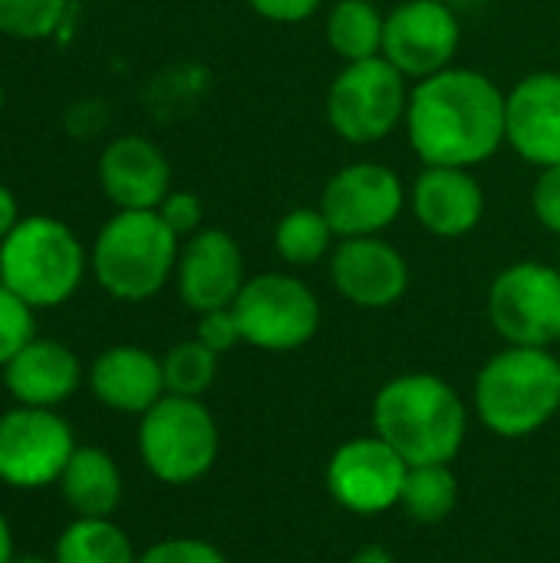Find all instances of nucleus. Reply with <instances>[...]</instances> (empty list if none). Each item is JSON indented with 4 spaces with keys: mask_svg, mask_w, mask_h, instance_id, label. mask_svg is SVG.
Segmentation results:
<instances>
[{
    "mask_svg": "<svg viewBox=\"0 0 560 563\" xmlns=\"http://www.w3.org/2000/svg\"><path fill=\"white\" fill-rule=\"evenodd\" d=\"M135 445L155 482L185 488L215 468L221 432L215 412L201 399L165 393L145 416H139Z\"/></svg>",
    "mask_w": 560,
    "mask_h": 563,
    "instance_id": "nucleus-6",
    "label": "nucleus"
},
{
    "mask_svg": "<svg viewBox=\"0 0 560 563\" xmlns=\"http://www.w3.org/2000/svg\"><path fill=\"white\" fill-rule=\"evenodd\" d=\"M248 7L271 23H304L323 7V0H248Z\"/></svg>",
    "mask_w": 560,
    "mask_h": 563,
    "instance_id": "nucleus-33",
    "label": "nucleus"
},
{
    "mask_svg": "<svg viewBox=\"0 0 560 563\" xmlns=\"http://www.w3.org/2000/svg\"><path fill=\"white\" fill-rule=\"evenodd\" d=\"M472 409L498 439L541 432L560 412V360L551 350L502 346L475 373Z\"/></svg>",
    "mask_w": 560,
    "mask_h": 563,
    "instance_id": "nucleus-3",
    "label": "nucleus"
},
{
    "mask_svg": "<svg viewBox=\"0 0 560 563\" xmlns=\"http://www.w3.org/2000/svg\"><path fill=\"white\" fill-rule=\"evenodd\" d=\"M17 561V551H13V531L7 525V518L0 515V563Z\"/></svg>",
    "mask_w": 560,
    "mask_h": 563,
    "instance_id": "nucleus-36",
    "label": "nucleus"
},
{
    "mask_svg": "<svg viewBox=\"0 0 560 563\" xmlns=\"http://www.w3.org/2000/svg\"><path fill=\"white\" fill-rule=\"evenodd\" d=\"M409 214L426 234L439 241H459L482 224L485 188L472 168L422 165L409 185Z\"/></svg>",
    "mask_w": 560,
    "mask_h": 563,
    "instance_id": "nucleus-18",
    "label": "nucleus"
},
{
    "mask_svg": "<svg viewBox=\"0 0 560 563\" xmlns=\"http://www.w3.org/2000/svg\"><path fill=\"white\" fill-rule=\"evenodd\" d=\"M386 13L373 0H333L323 20L327 46L340 63L383 56Z\"/></svg>",
    "mask_w": 560,
    "mask_h": 563,
    "instance_id": "nucleus-22",
    "label": "nucleus"
},
{
    "mask_svg": "<svg viewBox=\"0 0 560 563\" xmlns=\"http://www.w3.org/2000/svg\"><path fill=\"white\" fill-rule=\"evenodd\" d=\"M86 386L96 402L119 416H145L168 393L162 356L135 343H116L102 350L86 373Z\"/></svg>",
    "mask_w": 560,
    "mask_h": 563,
    "instance_id": "nucleus-19",
    "label": "nucleus"
},
{
    "mask_svg": "<svg viewBox=\"0 0 560 563\" xmlns=\"http://www.w3.org/2000/svg\"><path fill=\"white\" fill-rule=\"evenodd\" d=\"M76 452V432L56 409L13 406L0 416V482L20 492L56 485Z\"/></svg>",
    "mask_w": 560,
    "mask_h": 563,
    "instance_id": "nucleus-11",
    "label": "nucleus"
},
{
    "mask_svg": "<svg viewBox=\"0 0 560 563\" xmlns=\"http://www.w3.org/2000/svg\"><path fill=\"white\" fill-rule=\"evenodd\" d=\"M158 214H162V221L185 241V238H191L195 231H201L205 224V205H201V198L195 195V191H168L165 195V201L155 208Z\"/></svg>",
    "mask_w": 560,
    "mask_h": 563,
    "instance_id": "nucleus-31",
    "label": "nucleus"
},
{
    "mask_svg": "<svg viewBox=\"0 0 560 563\" xmlns=\"http://www.w3.org/2000/svg\"><path fill=\"white\" fill-rule=\"evenodd\" d=\"M162 373H165V389L172 396H191L201 399L215 379H218V353L208 350L201 340H182L165 350L162 356Z\"/></svg>",
    "mask_w": 560,
    "mask_h": 563,
    "instance_id": "nucleus-26",
    "label": "nucleus"
},
{
    "mask_svg": "<svg viewBox=\"0 0 560 563\" xmlns=\"http://www.w3.org/2000/svg\"><path fill=\"white\" fill-rule=\"evenodd\" d=\"M403 129L422 165H485L505 145V92L482 69L449 66L413 82Z\"/></svg>",
    "mask_w": 560,
    "mask_h": 563,
    "instance_id": "nucleus-1",
    "label": "nucleus"
},
{
    "mask_svg": "<svg viewBox=\"0 0 560 563\" xmlns=\"http://www.w3.org/2000/svg\"><path fill=\"white\" fill-rule=\"evenodd\" d=\"M373 3H376V0H373Z\"/></svg>",
    "mask_w": 560,
    "mask_h": 563,
    "instance_id": "nucleus-40",
    "label": "nucleus"
},
{
    "mask_svg": "<svg viewBox=\"0 0 560 563\" xmlns=\"http://www.w3.org/2000/svg\"><path fill=\"white\" fill-rule=\"evenodd\" d=\"M373 432L403 462L452 465L469 439V406L459 389L436 373H399L373 396Z\"/></svg>",
    "mask_w": 560,
    "mask_h": 563,
    "instance_id": "nucleus-2",
    "label": "nucleus"
},
{
    "mask_svg": "<svg viewBox=\"0 0 560 563\" xmlns=\"http://www.w3.org/2000/svg\"><path fill=\"white\" fill-rule=\"evenodd\" d=\"M23 214H20V201H17V195L0 181V241L17 228V221H20Z\"/></svg>",
    "mask_w": 560,
    "mask_h": 563,
    "instance_id": "nucleus-34",
    "label": "nucleus"
},
{
    "mask_svg": "<svg viewBox=\"0 0 560 563\" xmlns=\"http://www.w3.org/2000/svg\"><path fill=\"white\" fill-rule=\"evenodd\" d=\"M89 271L79 234L50 214H23L0 241V284L30 310H53L76 297Z\"/></svg>",
    "mask_w": 560,
    "mask_h": 563,
    "instance_id": "nucleus-5",
    "label": "nucleus"
},
{
    "mask_svg": "<svg viewBox=\"0 0 560 563\" xmlns=\"http://www.w3.org/2000/svg\"><path fill=\"white\" fill-rule=\"evenodd\" d=\"M56 485L76 518H112L122 505V472L99 445H76Z\"/></svg>",
    "mask_w": 560,
    "mask_h": 563,
    "instance_id": "nucleus-21",
    "label": "nucleus"
},
{
    "mask_svg": "<svg viewBox=\"0 0 560 563\" xmlns=\"http://www.w3.org/2000/svg\"><path fill=\"white\" fill-rule=\"evenodd\" d=\"M3 99H7V96H3V82H0V112H3Z\"/></svg>",
    "mask_w": 560,
    "mask_h": 563,
    "instance_id": "nucleus-39",
    "label": "nucleus"
},
{
    "mask_svg": "<svg viewBox=\"0 0 560 563\" xmlns=\"http://www.w3.org/2000/svg\"><path fill=\"white\" fill-rule=\"evenodd\" d=\"M182 238L158 211H116L89 247L96 284L122 303H145L175 280Z\"/></svg>",
    "mask_w": 560,
    "mask_h": 563,
    "instance_id": "nucleus-4",
    "label": "nucleus"
},
{
    "mask_svg": "<svg viewBox=\"0 0 560 563\" xmlns=\"http://www.w3.org/2000/svg\"><path fill=\"white\" fill-rule=\"evenodd\" d=\"M13 563H56V561H46V558H36V554H26V558H17Z\"/></svg>",
    "mask_w": 560,
    "mask_h": 563,
    "instance_id": "nucleus-38",
    "label": "nucleus"
},
{
    "mask_svg": "<svg viewBox=\"0 0 560 563\" xmlns=\"http://www.w3.org/2000/svg\"><path fill=\"white\" fill-rule=\"evenodd\" d=\"M244 284V251L231 231L201 228L182 241L175 264V290L191 313L231 307Z\"/></svg>",
    "mask_w": 560,
    "mask_h": 563,
    "instance_id": "nucleus-14",
    "label": "nucleus"
},
{
    "mask_svg": "<svg viewBox=\"0 0 560 563\" xmlns=\"http://www.w3.org/2000/svg\"><path fill=\"white\" fill-rule=\"evenodd\" d=\"M69 0H0V33L10 40H46L66 20Z\"/></svg>",
    "mask_w": 560,
    "mask_h": 563,
    "instance_id": "nucleus-27",
    "label": "nucleus"
},
{
    "mask_svg": "<svg viewBox=\"0 0 560 563\" xmlns=\"http://www.w3.org/2000/svg\"><path fill=\"white\" fill-rule=\"evenodd\" d=\"M231 310L241 327V343L261 353L304 350L323 323L320 297L294 271L248 277Z\"/></svg>",
    "mask_w": 560,
    "mask_h": 563,
    "instance_id": "nucleus-8",
    "label": "nucleus"
},
{
    "mask_svg": "<svg viewBox=\"0 0 560 563\" xmlns=\"http://www.w3.org/2000/svg\"><path fill=\"white\" fill-rule=\"evenodd\" d=\"M139 563H228V558L201 538H162L139 554Z\"/></svg>",
    "mask_w": 560,
    "mask_h": 563,
    "instance_id": "nucleus-29",
    "label": "nucleus"
},
{
    "mask_svg": "<svg viewBox=\"0 0 560 563\" xmlns=\"http://www.w3.org/2000/svg\"><path fill=\"white\" fill-rule=\"evenodd\" d=\"M488 320L505 346L554 350L560 343V267L515 261L488 287Z\"/></svg>",
    "mask_w": 560,
    "mask_h": 563,
    "instance_id": "nucleus-9",
    "label": "nucleus"
},
{
    "mask_svg": "<svg viewBox=\"0 0 560 563\" xmlns=\"http://www.w3.org/2000/svg\"><path fill=\"white\" fill-rule=\"evenodd\" d=\"M452 10H469V7H475V3H482V0H446Z\"/></svg>",
    "mask_w": 560,
    "mask_h": 563,
    "instance_id": "nucleus-37",
    "label": "nucleus"
},
{
    "mask_svg": "<svg viewBox=\"0 0 560 563\" xmlns=\"http://www.w3.org/2000/svg\"><path fill=\"white\" fill-rule=\"evenodd\" d=\"M337 234L327 221V214L317 205H297L290 208L277 228H274V254L290 271H307L327 261L337 247Z\"/></svg>",
    "mask_w": 560,
    "mask_h": 563,
    "instance_id": "nucleus-23",
    "label": "nucleus"
},
{
    "mask_svg": "<svg viewBox=\"0 0 560 563\" xmlns=\"http://www.w3.org/2000/svg\"><path fill=\"white\" fill-rule=\"evenodd\" d=\"M3 389L17 406L56 409L83 386L79 356L50 336H33L3 369Z\"/></svg>",
    "mask_w": 560,
    "mask_h": 563,
    "instance_id": "nucleus-20",
    "label": "nucleus"
},
{
    "mask_svg": "<svg viewBox=\"0 0 560 563\" xmlns=\"http://www.w3.org/2000/svg\"><path fill=\"white\" fill-rule=\"evenodd\" d=\"M195 340H201L208 350H215L218 356L231 353L238 343H241V327H238V317L231 307L224 310H208V313H198V327H195Z\"/></svg>",
    "mask_w": 560,
    "mask_h": 563,
    "instance_id": "nucleus-32",
    "label": "nucleus"
},
{
    "mask_svg": "<svg viewBox=\"0 0 560 563\" xmlns=\"http://www.w3.org/2000/svg\"><path fill=\"white\" fill-rule=\"evenodd\" d=\"M36 336V310L0 284V369Z\"/></svg>",
    "mask_w": 560,
    "mask_h": 563,
    "instance_id": "nucleus-28",
    "label": "nucleus"
},
{
    "mask_svg": "<svg viewBox=\"0 0 560 563\" xmlns=\"http://www.w3.org/2000/svg\"><path fill=\"white\" fill-rule=\"evenodd\" d=\"M459 505V478L452 465H413L399 508L416 525H442Z\"/></svg>",
    "mask_w": 560,
    "mask_h": 563,
    "instance_id": "nucleus-25",
    "label": "nucleus"
},
{
    "mask_svg": "<svg viewBox=\"0 0 560 563\" xmlns=\"http://www.w3.org/2000/svg\"><path fill=\"white\" fill-rule=\"evenodd\" d=\"M56 563H139L129 534L112 518H76L63 528Z\"/></svg>",
    "mask_w": 560,
    "mask_h": 563,
    "instance_id": "nucleus-24",
    "label": "nucleus"
},
{
    "mask_svg": "<svg viewBox=\"0 0 560 563\" xmlns=\"http://www.w3.org/2000/svg\"><path fill=\"white\" fill-rule=\"evenodd\" d=\"M409 465L403 455L383 442L376 432L373 435H356L347 439L327 462L323 482L330 498L360 518H380L403 501Z\"/></svg>",
    "mask_w": 560,
    "mask_h": 563,
    "instance_id": "nucleus-12",
    "label": "nucleus"
},
{
    "mask_svg": "<svg viewBox=\"0 0 560 563\" xmlns=\"http://www.w3.org/2000/svg\"><path fill=\"white\" fill-rule=\"evenodd\" d=\"M96 178L116 211H155L172 191L168 155L135 132L106 142L96 162Z\"/></svg>",
    "mask_w": 560,
    "mask_h": 563,
    "instance_id": "nucleus-17",
    "label": "nucleus"
},
{
    "mask_svg": "<svg viewBox=\"0 0 560 563\" xmlns=\"http://www.w3.org/2000/svg\"><path fill=\"white\" fill-rule=\"evenodd\" d=\"M409 89V79L383 56L343 63L327 89V125L347 145H380L406 122Z\"/></svg>",
    "mask_w": 560,
    "mask_h": 563,
    "instance_id": "nucleus-7",
    "label": "nucleus"
},
{
    "mask_svg": "<svg viewBox=\"0 0 560 563\" xmlns=\"http://www.w3.org/2000/svg\"><path fill=\"white\" fill-rule=\"evenodd\" d=\"M462 46L459 10L446 0H403L386 13L383 59H389L406 79H426L455 66Z\"/></svg>",
    "mask_w": 560,
    "mask_h": 563,
    "instance_id": "nucleus-13",
    "label": "nucleus"
},
{
    "mask_svg": "<svg viewBox=\"0 0 560 563\" xmlns=\"http://www.w3.org/2000/svg\"><path fill=\"white\" fill-rule=\"evenodd\" d=\"M317 208L337 238H373L409 208V185L383 162H350L327 178Z\"/></svg>",
    "mask_w": 560,
    "mask_h": 563,
    "instance_id": "nucleus-10",
    "label": "nucleus"
},
{
    "mask_svg": "<svg viewBox=\"0 0 560 563\" xmlns=\"http://www.w3.org/2000/svg\"><path fill=\"white\" fill-rule=\"evenodd\" d=\"M531 214L548 234L560 238V165L538 168L531 185Z\"/></svg>",
    "mask_w": 560,
    "mask_h": 563,
    "instance_id": "nucleus-30",
    "label": "nucleus"
},
{
    "mask_svg": "<svg viewBox=\"0 0 560 563\" xmlns=\"http://www.w3.org/2000/svg\"><path fill=\"white\" fill-rule=\"evenodd\" d=\"M350 563H399V561H396V554H393L389 548H383V544H366V548H360V551L353 554V561Z\"/></svg>",
    "mask_w": 560,
    "mask_h": 563,
    "instance_id": "nucleus-35",
    "label": "nucleus"
},
{
    "mask_svg": "<svg viewBox=\"0 0 560 563\" xmlns=\"http://www.w3.org/2000/svg\"><path fill=\"white\" fill-rule=\"evenodd\" d=\"M327 267L333 290L360 310H389L409 290V261L383 234L340 238Z\"/></svg>",
    "mask_w": 560,
    "mask_h": 563,
    "instance_id": "nucleus-15",
    "label": "nucleus"
},
{
    "mask_svg": "<svg viewBox=\"0 0 560 563\" xmlns=\"http://www.w3.org/2000/svg\"><path fill=\"white\" fill-rule=\"evenodd\" d=\"M505 145L525 165H560V69H535L505 92Z\"/></svg>",
    "mask_w": 560,
    "mask_h": 563,
    "instance_id": "nucleus-16",
    "label": "nucleus"
}]
</instances>
